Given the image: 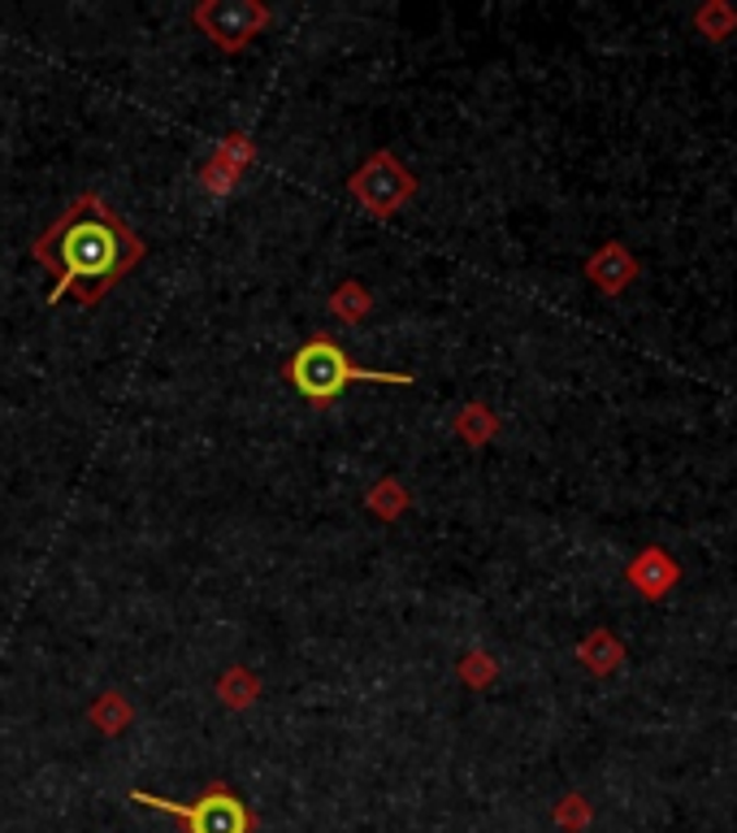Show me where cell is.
Listing matches in <instances>:
<instances>
[{
	"label": "cell",
	"mask_w": 737,
	"mask_h": 833,
	"mask_svg": "<svg viewBox=\"0 0 737 833\" xmlns=\"http://www.w3.org/2000/svg\"><path fill=\"white\" fill-rule=\"evenodd\" d=\"M31 256L52 274L48 304L74 296V304L96 309L148 256V243L126 227L122 213L101 192H83L61 209V218L44 235H35Z\"/></svg>",
	"instance_id": "6da1fadb"
},
{
	"label": "cell",
	"mask_w": 737,
	"mask_h": 833,
	"mask_svg": "<svg viewBox=\"0 0 737 833\" xmlns=\"http://www.w3.org/2000/svg\"><path fill=\"white\" fill-rule=\"evenodd\" d=\"M286 382L313 404V408H326L335 404L352 382H377V386H412L417 378L412 373H399V369H365L348 357L330 335H313L308 344H300L291 360H286Z\"/></svg>",
	"instance_id": "7a4b0ae2"
},
{
	"label": "cell",
	"mask_w": 737,
	"mask_h": 833,
	"mask_svg": "<svg viewBox=\"0 0 737 833\" xmlns=\"http://www.w3.org/2000/svg\"><path fill=\"white\" fill-rule=\"evenodd\" d=\"M130 803L183 821L187 833H251L256 830V812L247 808L226 782H213V786H209L200 799H191V803L161 799V795H148V790H130Z\"/></svg>",
	"instance_id": "3957f363"
},
{
	"label": "cell",
	"mask_w": 737,
	"mask_h": 833,
	"mask_svg": "<svg viewBox=\"0 0 737 833\" xmlns=\"http://www.w3.org/2000/svg\"><path fill=\"white\" fill-rule=\"evenodd\" d=\"M348 192L368 218H390L417 196V174L390 148H377V152L365 157V165L348 178Z\"/></svg>",
	"instance_id": "277c9868"
},
{
	"label": "cell",
	"mask_w": 737,
	"mask_h": 833,
	"mask_svg": "<svg viewBox=\"0 0 737 833\" xmlns=\"http://www.w3.org/2000/svg\"><path fill=\"white\" fill-rule=\"evenodd\" d=\"M191 22L222 53H244L247 44L273 22V9L265 0H200L191 9Z\"/></svg>",
	"instance_id": "5b68a950"
},
{
	"label": "cell",
	"mask_w": 737,
	"mask_h": 833,
	"mask_svg": "<svg viewBox=\"0 0 737 833\" xmlns=\"http://www.w3.org/2000/svg\"><path fill=\"white\" fill-rule=\"evenodd\" d=\"M256 161V143L247 139L244 130H231L218 148H213V157L204 161V170H200V183H204V192H213V196H226V192H235V183L247 174V165Z\"/></svg>",
	"instance_id": "8992f818"
},
{
	"label": "cell",
	"mask_w": 737,
	"mask_h": 833,
	"mask_svg": "<svg viewBox=\"0 0 737 833\" xmlns=\"http://www.w3.org/2000/svg\"><path fill=\"white\" fill-rule=\"evenodd\" d=\"M624 582L642 599H664L677 582H681V565L664 552V547H642L629 565H624Z\"/></svg>",
	"instance_id": "52a82bcc"
},
{
	"label": "cell",
	"mask_w": 737,
	"mask_h": 833,
	"mask_svg": "<svg viewBox=\"0 0 737 833\" xmlns=\"http://www.w3.org/2000/svg\"><path fill=\"white\" fill-rule=\"evenodd\" d=\"M586 278H590V287L595 291H604V296H624L629 287H633V278H637V256L612 239V243H604L590 261H586Z\"/></svg>",
	"instance_id": "ba28073f"
},
{
	"label": "cell",
	"mask_w": 737,
	"mask_h": 833,
	"mask_svg": "<svg viewBox=\"0 0 737 833\" xmlns=\"http://www.w3.org/2000/svg\"><path fill=\"white\" fill-rule=\"evenodd\" d=\"M577 660H582V669L586 673H595V678H612L616 669L624 664V643L616 638L612 629H590L582 643H577Z\"/></svg>",
	"instance_id": "9c48e42d"
},
{
	"label": "cell",
	"mask_w": 737,
	"mask_h": 833,
	"mask_svg": "<svg viewBox=\"0 0 737 833\" xmlns=\"http://www.w3.org/2000/svg\"><path fill=\"white\" fill-rule=\"evenodd\" d=\"M452 430H456V439H465L469 448H487L494 435L503 430V421H499V413H494L491 404H482V400H469V404L456 413Z\"/></svg>",
	"instance_id": "30bf717a"
},
{
	"label": "cell",
	"mask_w": 737,
	"mask_h": 833,
	"mask_svg": "<svg viewBox=\"0 0 737 833\" xmlns=\"http://www.w3.org/2000/svg\"><path fill=\"white\" fill-rule=\"evenodd\" d=\"M330 313L343 322V326H361L368 313H373V296H368V287L361 278H343L335 291H330Z\"/></svg>",
	"instance_id": "8fae6325"
},
{
	"label": "cell",
	"mask_w": 737,
	"mask_h": 833,
	"mask_svg": "<svg viewBox=\"0 0 737 833\" xmlns=\"http://www.w3.org/2000/svg\"><path fill=\"white\" fill-rule=\"evenodd\" d=\"M218 699L231 708V713H244V708H251L256 699H260V678L247 669V664H231L222 678H218Z\"/></svg>",
	"instance_id": "7c38bea8"
},
{
	"label": "cell",
	"mask_w": 737,
	"mask_h": 833,
	"mask_svg": "<svg viewBox=\"0 0 737 833\" xmlns=\"http://www.w3.org/2000/svg\"><path fill=\"white\" fill-rule=\"evenodd\" d=\"M365 508L377 521H399V517L412 508V495H408V486H403L399 477H382V482L368 486Z\"/></svg>",
	"instance_id": "4fadbf2b"
},
{
	"label": "cell",
	"mask_w": 737,
	"mask_h": 833,
	"mask_svg": "<svg viewBox=\"0 0 737 833\" xmlns=\"http://www.w3.org/2000/svg\"><path fill=\"white\" fill-rule=\"evenodd\" d=\"M694 31L712 44H725L729 35H737V9L729 0H707L694 9Z\"/></svg>",
	"instance_id": "5bb4252c"
},
{
	"label": "cell",
	"mask_w": 737,
	"mask_h": 833,
	"mask_svg": "<svg viewBox=\"0 0 737 833\" xmlns=\"http://www.w3.org/2000/svg\"><path fill=\"white\" fill-rule=\"evenodd\" d=\"M92 725L101 729V733H109V738H118L130 729V720H134V708H130V699H126L122 691H105L96 704H92Z\"/></svg>",
	"instance_id": "9a60e30c"
},
{
	"label": "cell",
	"mask_w": 737,
	"mask_h": 833,
	"mask_svg": "<svg viewBox=\"0 0 737 833\" xmlns=\"http://www.w3.org/2000/svg\"><path fill=\"white\" fill-rule=\"evenodd\" d=\"M456 678L469 686V691H487L494 686V678H499V660H494L491 651H465L460 656V664H456Z\"/></svg>",
	"instance_id": "2e32d148"
},
{
	"label": "cell",
	"mask_w": 737,
	"mask_h": 833,
	"mask_svg": "<svg viewBox=\"0 0 737 833\" xmlns=\"http://www.w3.org/2000/svg\"><path fill=\"white\" fill-rule=\"evenodd\" d=\"M555 825L560 830H569V833H582V830H590V821H595V812H590V803L582 799V795H564L560 803H555Z\"/></svg>",
	"instance_id": "e0dca14e"
}]
</instances>
